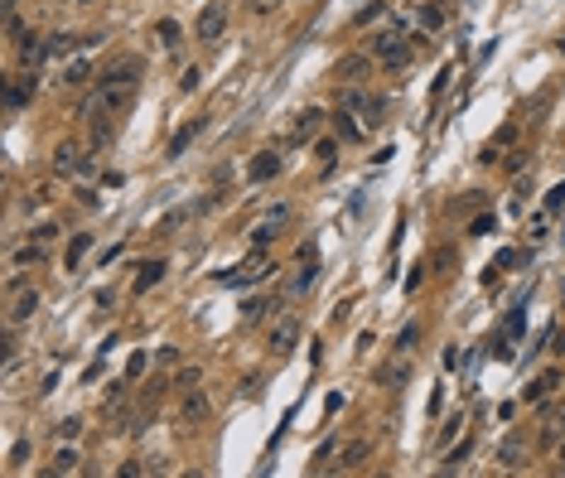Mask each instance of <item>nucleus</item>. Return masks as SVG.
Here are the masks:
<instances>
[{"label": "nucleus", "instance_id": "nucleus-1", "mask_svg": "<svg viewBox=\"0 0 565 478\" xmlns=\"http://www.w3.org/2000/svg\"><path fill=\"white\" fill-rule=\"evenodd\" d=\"M92 155H97V150H87L78 140H63L54 150V174L58 179H87V174H92Z\"/></svg>", "mask_w": 565, "mask_h": 478}, {"label": "nucleus", "instance_id": "nucleus-2", "mask_svg": "<svg viewBox=\"0 0 565 478\" xmlns=\"http://www.w3.org/2000/svg\"><path fill=\"white\" fill-rule=\"evenodd\" d=\"M372 58L382 63V68L401 73L406 63H411V44H406L401 34H392V29H377V34H372Z\"/></svg>", "mask_w": 565, "mask_h": 478}, {"label": "nucleus", "instance_id": "nucleus-3", "mask_svg": "<svg viewBox=\"0 0 565 478\" xmlns=\"http://www.w3.org/2000/svg\"><path fill=\"white\" fill-rule=\"evenodd\" d=\"M299 334H304V324H299L295 314H280V319H275V324H270V334H266L270 353H275V358H285V353H295Z\"/></svg>", "mask_w": 565, "mask_h": 478}, {"label": "nucleus", "instance_id": "nucleus-4", "mask_svg": "<svg viewBox=\"0 0 565 478\" xmlns=\"http://www.w3.org/2000/svg\"><path fill=\"white\" fill-rule=\"evenodd\" d=\"M343 106H358V111H363V126H367V131H377V126H382V116H387V106L377 102V97H363L358 87H348V92H343Z\"/></svg>", "mask_w": 565, "mask_h": 478}, {"label": "nucleus", "instance_id": "nucleus-5", "mask_svg": "<svg viewBox=\"0 0 565 478\" xmlns=\"http://www.w3.org/2000/svg\"><path fill=\"white\" fill-rule=\"evenodd\" d=\"M227 29V5H203V15H198V25H193V34L203 39V44H213L217 34Z\"/></svg>", "mask_w": 565, "mask_h": 478}, {"label": "nucleus", "instance_id": "nucleus-6", "mask_svg": "<svg viewBox=\"0 0 565 478\" xmlns=\"http://www.w3.org/2000/svg\"><path fill=\"white\" fill-rule=\"evenodd\" d=\"M208 416H213V401L203 397V387L184 392V421L188 425H208Z\"/></svg>", "mask_w": 565, "mask_h": 478}, {"label": "nucleus", "instance_id": "nucleus-7", "mask_svg": "<svg viewBox=\"0 0 565 478\" xmlns=\"http://www.w3.org/2000/svg\"><path fill=\"white\" fill-rule=\"evenodd\" d=\"M314 275H319V251H314V246H304V251H299V275H295V285H290V290L304 295L309 285H314Z\"/></svg>", "mask_w": 565, "mask_h": 478}, {"label": "nucleus", "instance_id": "nucleus-8", "mask_svg": "<svg viewBox=\"0 0 565 478\" xmlns=\"http://www.w3.org/2000/svg\"><path fill=\"white\" fill-rule=\"evenodd\" d=\"M73 469H82V454H78V445H58L54 450V459H49V474H73Z\"/></svg>", "mask_w": 565, "mask_h": 478}, {"label": "nucleus", "instance_id": "nucleus-9", "mask_svg": "<svg viewBox=\"0 0 565 478\" xmlns=\"http://www.w3.org/2000/svg\"><path fill=\"white\" fill-rule=\"evenodd\" d=\"M34 309H39V290H25V295L15 290V305L5 309V324H25Z\"/></svg>", "mask_w": 565, "mask_h": 478}, {"label": "nucleus", "instance_id": "nucleus-10", "mask_svg": "<svg viewBox=\"0 0 565 478\" xmlns=\"http://www.w3.org/2000/svg\"><path fill=\"white\" fill-rule=\"evenodd\" d=\"M246 174H251L256 184H261V179H270V174H280V155H275V150H261V155L251 159V169H246Z\"/></svg>", "mask_w": 565, "mask_h": 478}, {"label": "nucleus", "instance_id": "nucleus-11", "mask_svg": "<svg viewBox=\"0 0 565 478\" xmlns=\"http://www.w3.org/2000/svg\"><path fill=\"white\" fill-rule=\"evenodd\" d=\"M406 377H411V363H406V358H396V363H392L387 372H377V382H382L387 392H401V387H406Z\"/></svg>", "mask_w": 565, "mask_h": 478}, {"label": "nucleus", "instance_id": "nucleus-12", "mask_svg": "<svg viewBox=\"0 0 565 478\" xmlns=\"http://www.w3.org/2000/svg\"><path fill=\"white\" fill-rule=\"evenodd\" d=\"M556 382H561L556 372H546V377H532V382L522 387V397H527V401H546L551 392H556Z\"/></svg>", "mask_w": 565, "mask_h": 478}, {"label": "nucleus", "instance_id": "nucleus-13", "mask_svg": "<svg viewBox=\"0 0 565 478\" xmlns=\"http://www.w3.org/2000/svg\"><path fill=\"white\" fill-rule=\"evenodd\" d=\"M160 280H164V261H145L135 271V295H145L150 285H160Z\"/></svg>", "mask_w": 565, "mask_h": 478}, {"label": "nucleus", "instance_id": "nucleus-14", "mask_svg": "<svg viewBox=\"0 0 565 478\" xmlns=\"http://www.w3.org/2000/svg\"><path fill=\"white\" fill-rule=\"evenodd\" d=\"M87 246H92V237H87V232H78V237L63 246V266H68V271H78L82 256H87Z\"/></svg>", "mask_w": 565, "mask_h": 478}, {"label": "nucleus", "instance_id": "nucleus-15", "mask_svg": "<svg viewBox=\"0 0 565 478\" xmlns=\"http://www.w3.org/2000/svg\"><path fill=\"white\" fill-rule=\"evenodd\" d=\"M367 454H372V440H353L348 450H343V464H338V469H363Z\"/></svg>", "mask_w": 565, "mask_h": 478}, {"label": "nucleus", "instance_id": "nucleus-16", "mask_svg": "<svg viewBox=\"0 0 565 478\" xmlns=\"http://www.w3.org/2000/svg\"><path fill=\"white\" fill-rule=\"evenodd\" d=\"M87 78H92V63H87V58H73V63L63 68V82H68V87H82Z\"/></svg>", "mask_w": 565, "mask_h": 478}, {"label": "nucleus", "instance_id": "nucleus-17", "mask_svg": "<svg viewBox=\"0 0 565 478\" xmlns=\"http://www.w3.org/2000/svg\"><path fill=\"white\" fill-rule=\"evenodd\" d=\"M39 261H44V251H39V241H29V246H20V251L10 256V266H15V271H29V266H39Z\"/></svg>", "mask_w": 565, "mask_h": 478}, {"label": "nucleus", "instance_id": "nucleus-18", "mask_svg": "<svg viewBox=\"0 0 565 478\" xmlns=\"http://www.w3.org/2000/svg\"><path fill=\"white\" fill-rule=\"evenodd\" d=\"M338 73H343L348 82H363V78H367V58H363V53H353V58H343V63H338Z\"/></svg>", "mask_w": 565, "mask_h": 478}, {"label": "nucleus", "instance_id": "nucleus-19", "mask_svg": "<svg viewBox=\"0 0 565 478\" xmlns=\"http://www.w3.org/2000/svg\"><path fill=\"white\" fill-rule=\"evenodd\" d=\"M198 126H203V121H188V126H179V131H174V140H169V155H184L188 140L198 135Z\"/></svg>", "mask_w": 565, "mask_h": 478}, {"label": "nucleus", "instance_id": "nucleus-20", "mask_svg": "<svg viewBox=\"0 0 565 478\" xmlns=\"http://www.w3.org/2000/svg\"><path fill=\"white\" fill-rule=\"evenodd\" d=\"M333 121H338V135H348V140H363V135H367V126H363V121H353V116H348V106H343V111H338Z\"/></svg>", "mask_w": 565, "mask_h": 478}, {"label": "nucleus", "instance_id": "nucleus-21", "mask_svg": "<svg viewBox=\"0 0 565 478\" xmlns=\"http://www.w3.org/2000/svg\"><path fill=\"white\" fill-rule=\"evenodd\" d=\"M111 145V121L107 116H92V150H107Z\"/></svg>", "mask_w": 565, "mask_h": 478}, {"label": "nucleus", "instance_id": "nucleus-22", "mask_svg": "<svg viewBox=\"0 0 565 478\" xmlns=\"http://www.w3.org/2000/svg\"><path fill=\"white\" fill-rule=\"evenodd\" d=\"M54 435H58V440H78V435H82V416H63V421L54 425Z\"/></svg>", "mask_w": 565, "mask_h": 478}, {"label": "nucleus", "instance_id": "nucleus-23", "mask_svg": "<svg viewBox=\"0 0 565 478\" xmlns=\"http://www.w3.org/2000/svg\"><path fill=\"white\" fill-rule=\"evenodd\" d=\"M198 382H203V372H198V368H179V372H174V387H179V392H193Z\"/></svg>", "mask_w": 565, "mask_h": 478}, {"label": "nucleus", "instance_id": "nucleus-24", "mask_svg": "<svg viewBox=\"0 0 565 478\" xmlns=\"http://www.w3.org/2000/svg\"><path fill=\"white\" fill-rule=\"evenodd\" d=\"M498 459H503V469H522V440H508Z\"/></svg>", "mask_w": 565, "mask_h": 478}, {"label": "nucleus", "instance_id": "nucleus-25", "mask_svg": "<svg viewBox=\"0 0 565 478\" xmlns=\"http://www.w3.org/2000/svg\"><path fill=\"white\" fill-rule=\"evenodd\" d=\"M522 324H527V309L517 305V309L508 314V324H503V334H508V338H522Z\"/></svg>", "mask_w": 565, "mask_h": 478}, {"label": "nucleus", "instance_id": "nucleus-26", "mask_svg": "<svg viewBox=\"0 0 565 478\" xmlns=\"http://www.w3.org/2000/svg\"><path fill=\"white\" fill-rule=\"evenodd\" d=\"M469 450H474V440H459L455 450H450V459H445V474H450V469H459V464L469 459Z\"/></svg>", "mask_w": 565, "mask_h": 478}, {"label": "nucleus", "instance_id": "nucleus-27", "mask_svg": "<svg viewBox=\"0 0 565 478\" xmlns=\"http://www.w3.org/2000/svg\"><path fill=\"white\" fill-rule=\"evenodd\" d=\"M155 34H160L164 49H174V44H179V25H174V20H160V25H155Z\"/></svg>", "mask_w": 565, "mask_h": 478}, {"label": "nucleus", "instance_id": "nucleus-28", "mask_svg": "<svg viewBox=\"0 0 565 478\" xmlns=\"http://www.w3.org/2000/svg\"><path fill=\"white\" fill-rule=\"evenodd\" d=\"M295 131H299V135H314V131H319V111H314V106H309V111H299Z\"/></svg>", "mask_w": 565, "mask_h": 478}, {"label": "nucleus", "instance_id": "nucleus-29", "mask_svg": "<svg viewBox=\"0 0 565 478\" xmlns=\"http://www.w3.org/2000/svg\"><path fill=\"white\" fill-rule=\"evenodd\" d=\"M421 25L440 29V25H445V10H440V5H421Z\"/></svg>", "mask_w": 565, "mask_h": 478}, {"label": "nucleus", "instance_id": "nucleus-30", "mask_svg": "<svg viewBox=\"0 0 565 478\" xmlns=\"http://www.w3.org/2000/svg\"><path fill=\"white\" fill-rule=\"evenodd\" d=\"M285 217H290V203H275V208H270L266 217H261V227H280Z\"/></svg>", "mask_w": 565, "mask_h": 478}, {"label": "nucleus", "instance_id": "nucleus-31", "mask_svg": "<svg viewBox=\"0 0 565 478\" xmlns=\"http://www.w3.org/2000/svg\"><path fill=\"white\" fill-rule=\"evenodd\" d=\"M488 353H493V358H498V363H508V358H512V338H508V334H498V338H493V348H488Z\"/></svg>", "mask_w": 565, "mask_h": 478}, {"label": "nucleus", "instance_id": "nucleus-32", "mask_svg": "<svg viewBox=\"0 0 565 478\" xmlns=\"http://www.w3.org/2000/svg\"><path fill=\"white\" fill-rule=\"evenodd\" d=\"M382 10H387V5H382V0H372V5H363V10H358V20H353V25H372L377 15H382Z\"/></svg>", "mask_w": 565, "mask_h": 478}, {"label": "nucleus", "instance_id": "nucleus-33", "mask_svg": "<svg viewBox=\"0 0 565 478\" xmlns=\"http://www.w3.org/2000/svg\"><path fill=\"white\" fill-rule=\"evenodd\" d=\"M54 237H58V222H39V227H34V241H39V246L54 241Z\"/></svg>", "mask_w": 565, "mask_h": 478}, {"label": "nucleus", "instance_id": "nucleus-34", "mask_svg": "<svg viewBox=\"0 0 565 478\" xmlns=\"http://www.w3.org/2000/svg\"><path fill=\"white\" fill-rule=\"evenodd\" d=\"M314 155H319V164H333V155H338V145H333V140H319V145H314Z\"/></svg>", "mask_w": 565, "mask_h": 478}, {"label": "nucleus", "instance_id": "nucleus-35", "mask_svg": "<svg viewBox=\"0 0 565 478\" xmlns=\"http://www.w3.org/2000/svg\"><path fill=\"white\" fill-rule=\"evenodd\" d=\"M416 334H421V329H416V324H406V329H401V338H396V353H411V343H416Z\"/></svg>", "mask_w": 565, "mask_h": 478}, {"label": "nucleus", "instance_id": "nucleus-36", "mask_svg": "<svg viewBox=\"0 0 565 478\" xmlns=\"http://www.w3.org/2000/svg\"><path fill=\"white\" fill-rule=\"evenodd\" d=\"M561 203H565V184H556V188H551V193H546V212H556V208H561Z\"/></svg>", "mask_w": 565, "mask_h": 478}, {"label": "nucleus", "instance_id": "nucleus-37", "mask_svg": "<svg viewBox=\"0 0 565 478\" xmlns=\"http://www.w3.org/2000/svg\"><path fill=\"white\" fill-rule=\"evenodd\" d=\"M145 363H150L145 353H131V363H126V377H140V372H145Z\"/></svg>", "mask_w": 565, "mask_h": 478}, {"label": "nucleus", "instance_id": "nucleus-38", "mask_svg": "<svg viewBox=\"0 0 565 478\" xmlns=\"http://www.w3.org/2000/svg\"><path fill=\"white\" fill-rule=\"evenodd\" d=\"M44 198H49V193H25V198H20V208L34 212V208H44Z\"/></svg>", "mask_w": 565, "mask_h": 478}, {"label": "nucleus", "instance_id": "nucleus-39", "mask_svg": "<svg viewBox=\"0 0 565 478\" xmlns=\"http://www.w3.org/2000/svg\"><path fill=\"white\" fill-rule=\"evenodd\" d=\"M179 87L193 92V87H198V68H184V73H179Z\"/></svg>", "mask_w": 565, "mask_h": 478}, {"label": "nucleus", "instance_id": "nucleus-40", "mask_svg": "<svg viewBox=\"0 0 565 478\" xmlns=\"http://www.w3.org/2000/svg\"><path fill=\"white\" fill-rule=\"evenodd\" d=\"M469 232H474V237H484V232H493V217H488V212H484V217H474V227H469Z\"/></svg>", "mask_w": 565, "mask_h": 478}, {"label": "nucleus", "instance_id": "nucleus-41", "mask_svg": "<svg viewBox=\"0 0 565 478\" xmlns=\"http://www.w3.org/2000/svg\"><path fill=\"white\" fill-rule=\"evenodd\" d=\"M551 348H556V353H565V329H551Z\"/></svg>", "mask_w": 565, "mask_h": 478}, {"label": "nucleus", "instance_id": "nucleus-42", "mask_svg": "<svg viewBox=\"0 0 565 478\" xmlns=\"http://www.w3.org/2000/svg\"><path fill=\"white\" fill-rule=\"evenodd\" d=\"M275 5H280V0H251V10H256V15H266V10H275Z\"/></svg>", "mask_w": 565, "mask_h": 478}, {"label": "nucleus", "instance_id": "nucleus-43", "mask_svg": "<svg viewBox=\"0 0 565 478\" xmlns=\"http://www.w3.org/2000/svg\"><path fill=\"white\" fill-rule=\"evenodd\" d=\"M0 5H5V15H15V5H20V0H0Z\"/></svg>", "mask_w": 565, "mask_h": 478}, {"label": "nucleus", "instance_id": "nucleus-44", "mask_svg": "<svg viewBox=\"0 0 565 478\" xmlns=\"http://www.w3.org/2000/svg\"><path fill=\"white\" fill-rule=\"evenodd\" d=\"M556 454H561V464H565V440H561V450H556Z\"/></svg>", "mask_w": 565, "mask_h": 478}, {"label": "nucleus", "instance_id": "nucleus-45", "mask_svg": "<svg viewBox=\"0 0 565 478\" xmlns=\"http://www.w3.org/2000/svg\"><path fill=\"white\" fill-rule=\"evenodd\" d=\"M82 5H87V0H82Z\"/></svg>", "mask_w": 565, "mask_h": 478}]
</instances>
